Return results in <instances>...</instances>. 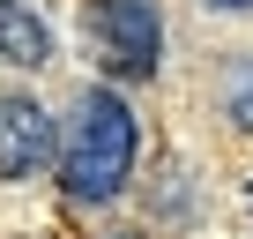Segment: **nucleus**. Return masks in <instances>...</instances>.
<instances>
[{
    "label": "nucleus",
    "mask_w": 253,
    "mask_h": 239,
    "mask_svg": "<svg viewBox=\"0 0 253 239\" xmlns=\"http://www.w3.org/2000/svg\"><path fill=\"white\" fill-rule=\"evenodd\" d=\"M134 172V112L112 90H82L60 135V179L75 202H112Z\"/></svg>",
    "instance_id": "f257e3e1"
},
{
    "label": "nucleus",
    "mask_w": 253,
    "mask_h": 239,
    "mask_svg": "<svg viewBox=\"0 0 253 239\" xmlns=\"http://www.w3.org/2000/svg\"><path fill=\"white\" fill-rule=\"evenodd\" d=\"M89 30H97L112 75H126V82L157 75V53H164V15H157V0H89Z\"/></svg>",
    "instance_id": "f03ea898"
},
{
    "label": "nucleus",
    "mask_w": 253,
    "mask_h": 239,
    "mask_svg": "<svg viewBox=\"0 0 253 239\" xmlns=\"http://www.w3.org/2000/svg\"><path fill=\"white\" fill-rule=\"evenodd\" d=\"M60 142H52V120H45V105L38 97H0V179H30L45 157H52Z\"/></svg>",
    "instance_id": "7ed1b4c3"
},
{
    "label": "nucleus",
    "mask_w": 253,
    "mask_h": 239,
    "mask_svg": "<svg viewBox=\"0 0 253 239\" xmlns=\"http://www.w3.org/2000/svg\"><path fill=\"white\" fill-rule=\"evenodd\" d=\"M0 60H15V67L52 60V30H45V15H30V0H0Z\"/></svg>",
    "instance_id": "20e7f679"
},
{
    "label": "nucleus",
    "mask_w": 253,
    "mask_h": 239,
    "mask_svg": "<svg viewBox=\"0 0 253 239\" xmlns=\"http://www.w3.org/2000/svg\"><path fill=\"white\" fill-rule=\"evenodd\" d=\"M231 120H238V127H253V60L231 67Z\"/></svg>",
    "instance_id": "39448f33"
},
{
    "label": "nucleus",
    "mask_w": 253,
    "mask_h": 239,
    "mask_svg": "<svg viewBox=\"0 0 253 239\" xmlns=\"http://www.w3.org/2000/svg\"><path fill=\"white\" fill-rule=\"evenodd\" d=\"M209 8H253V0H209Z\"/></svg>",
    "instance_id": "423d86ee"
},
{
    "label": "nucleus",
    "mask_w": 253,
    "mask_h": 239,
    "mask_svg": "<svg viewBox=\"0 0 253 239\" xmlns=\"http://www.w3.org/2000/svg\"><path fill=\"white\" fill-rule=\"evenodd\" d=\"M112 239H142V232H112Z\"/></svg>",
    "instance_id": "0eeeda50"
}]
</instances>
